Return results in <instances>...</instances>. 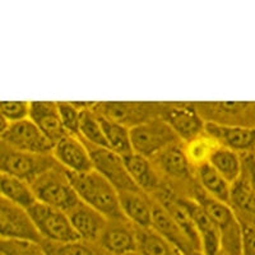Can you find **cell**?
Returning <instances> with one entry per match:
<instances>
[{"label":"cell","mask_w":255,"mask_h":255,"mask_svg":"<svg viewBox=\"0 0 255 255\" xmlns=\"http://www.w3.org/2000/svg\"><path fill=\"white\" fill-rule=\"evenodd\" d=\"M135 253L139 255H184L151 227L135 226Z\"/></svg>","instance_id":"obj_24"},{"label":"cell","mask_w":255,"mask_h":255,"mask_svg":"<svg viewBox=\"0 0 255 255\" xmlns=\"http://www.w3.org/2000/svg\"><path fill=\"white\" fill-rule=\"evenodd\" d=\"M204 133L211 135L221 147L229 148L239 154L254 152V128L223 127L212 123H204Z\"/></svg>","instance_id":"obj_18"},{"label":"cell","mask_w":255,"mask_h":255,"mask_svg":"<svg viewBox=\"0 0 255 255\" xmlns=\"http://www.w3.org/2000/svg\"><path fill=\"white\" fill-rule=\"evenodd\" d=\"M195 179L206 194L229 206L230 183H227L209 163L195 168Z\"/></svg>","instance_id":"obj_25"},{"label":"cell","mask_w":255,"mask_h":255,"mask_svg":"<svg viewBox=\"0 0 255 255\" xmlns=\"http://www.w3.org/2000/svg\"><path fill=\"white\" fill-rule=\"evenodd\" d=\"M239 223L241 227V255H255V221L240 220Z\"/></svg>","instance_id":"obj_35"},{"label":"cell","mask_w":255,"mask_h":255,"mask_svg":"<svg viewBox=\"0 0 255 255\" xmlns=\"http://www.w3.org/2000/svg\"><path fill=\"white\" fill-rule=\"evenodd\" d=\"M41 245L47 255H110L97 243L81 239L64 244L41 241Z\"/></svg>","instance_id":"obj_30"},{"label":"cell","mask_w":255,"mask_h":255,"mask_svg":"<svg viewBox=\"0 0 255 255\" xmlns=\"http://www.w3.org/2000/svg\"><path fill=\"white\" fill-rule=\"evenodd\" d=\"M151 229H153L157 234H159L166 240L174 244L175 247L183 253L184 255L200 253L193 245V243H191L185 232L183 231V229L175 222L174 218L168 215L166 209L157 200H154L153 198H152Z\"/></svg>","instance_id":"obj_17"},{"label":"cell","mask_w":255,"mask_h":255,"mask_svg":"<svg viewBox=\"0 0 255 255\" xmlns=\"http://www.w3.org/2000/svg\"><path fill=\"white\" fill-rule=\"evenodd\" d=\"M159 118L183 143L204 131V122L198 114L194 102H162Z\"/></svg>","instance_id":"obj_12"},{"label":"cell","mask_w":255,"mask_h":255,"mask_svg":"<svg viewBox=\"0 0 255 255\" xmlns=\"http://www.w3.org/2000/svg\"><path fill=\"white\" fill-rule=\"evenodd\" d=\"M67 175L83 203L100 212L108 220L124 217L120 209L119 193L99 172L95 170L87 172L67 171Z\"/></svg>","instance_id":"obj_2"},{"label":"cell","mask_w":255,"mask_h":255,"mask_svg":"<svg viewBox=\"0 0 255 255\" xmlns=\"http://www.w3.org/2000/svg\"><path fill=\"white\" fill-rule=\"evenodd\" d=\"M127 255H139L138 253H130V254H127Z\"/></svg>","instance_id":"obj_38"},{"label":"cell","mask_w":255,"mask_h":255,"mask_svg":"<svg viewBox=\"0 0 255 255\" xmlns=\"http://www.w3.org/2000/svg\"><path fill=\"white\" fill-rule=\"evenodd\" d=\"M4 255H47L41 243L29 240H0Z\"/></svg>","instance_id":"obj_32"},{"label":"cell","mask_w":255,"mask_h":255,"mask_svg":"<svg viewBox=\"0 0 255 255\" xmlns=\"http://www.w3.org/2000/svg\"><path fill=\"white\" fill-rule=\"evenodd\" d=\"M161 108L162 102L104 101L95 102L91 110L128 129H131L159 118Z\"/></svg>","instance_id":"obj_7"},{"label":"cell","mask_w":255,"mask_h":255,"mask_svg":"<svg viewBox=\"0 0 255 255\" xmlns=\"http://www.w3.org/2000/svg\"><path fill=\"white\" fill-rule=\"evenodd\" d=\"M123 161L128 174L140 191L147 195H153L156 191L162 188L161 179L157 174L156 168L152 165L151 159L133 152L123 157Z\"/></svg>","instance_id":"obj_22"},{"label":"cell","mask_w":255,"mask_h":255,"mask_svg":"<svg viewBox=\"0 0 255 255\" xmlns=\"http://www.w3.org/2000/svg\"><path fill=\"white\" fill-rule=\"evenodd\" d=\"M151 159L161 179L162 189L177 197L191 198L197 186L195 170L190 166L184 153L183 142H177L157 153Z\"/></svg>","instance_id":"obj_1"},{"label":"cell","mask_w":255,"mask_h":255,"mask_svg":"<svg viewBox=\"0 0 255 255\" xmlns=\"http://www.w3.org/2000/svg\"><path fill=\"white\" fill-rule=\"evenodd\" d=\"M73 230L81 240L97 243L108 218L100 212L87 206L83 202H79L67 213Z\"/></svg>","instance_id":"obj_21"},{"label":"cell","mask_w":255,"mask_h":255,"mask_svg":"<svg viewBox=\"0 0 255 255\" xmlns=\"http://www.w3.org/2000/svg\"><path fill=\"white\" fill-rule=\"evenodd\" d=\"M52 157L68 172H87L93 170L87 147L79 138L69 134L55 143Z\"/></svg>","instance_id":"obj_16"},{"label":"cell","mask_w":255,"mask_h":255,"mask_svg":"<svg viewBox=\"0 0 255 255\" xmlns=\"http://www.w3.org/2000/svg\"><path fill=\"white\" fill-rule=\"evenodd\" d=\"M0 197L27 209L36 203L35 194L32 191L31 184L14 176L0 174Z\"/></svg>","instance_id":"obj_26"},{"label":"cell","mask_w":255,"mask_h":255,"mask_svg":"<svg viewBox=\"0 0 255 255\" xmlns=\"http://www.w3.org/2000/svg\"><path fill=\"white\" fill-rule=\"evenodd\" d=\"M190 255H203L202 253H194V254H190Z\"/></svg>","instance_id":"obj_37"},{"label":"cell","mask_w":255,"mask_h":255,"mask_svg":"<svg viewBox=\"0 0 255 255\" xmlns=\"http://www.w3.org/2000/svg\"><path fill=\"white\" fill-rule=\"evenodd\" d=\"M90 152L92 167L96 172H99L102 177L116 189L118 193L122 191H140L139 188L134 184L131 177L127 171L123 157L113 152L109 148L96 147V145L86 144Z\"/></svg>","instance_id":"obj_11"},{"label":"cell","mask_w":255,"mask_h":255,"mask_svg":"<svg viewBox=\"0 0 255 255\" xmlns=\"http://www.w3.org/2000/svg\"><path fill=\"white\" fill-rule=\"evenodd\" d=\"M96 115H97L100 124H101L102 133H104L105 140H106L109 149H111V151L122 157L133 153L129 129L118 124V123L113 122V120L108 119V118L99 115V114H96Z\"/></svg>","instance_id":"obj_27"},{"label":"cell","mask_w":255,"mask_h":255,"mask_svg":"<svg viewBox=\"0 0 255 255\" xmlns=\"http://www.w3.org/2000/svg\"><path fill=\"white\" fill-rule=\"evenodd\" d=\"M59 165L52 154H32L18 151L0 140V174L31 184L41 174Z\"/></svg>","instance_id":"obj_5"},{"label":"cell","mask_w":255,"mask_h":255,"mask_svg":"<svg viewBox=\"0 0 255 255\" xmlns=\"http://www.w3.org/2000/svg\"><path fill=\"white\" fill-rule=\"evenodd\" d=\"M8 125H9V123L6 122L5 118H4V116L1 115V113H0V138L3 136L4 133H5Z\"/></svg>","instance_id":"obj_36"},{"label":"cell","mask_w":255,"mask_h":255,"mask_svg":"<svg viewBox=\"0 0 255 255\" xmlns=\"http://www.w3.org/2000/svg\"><path fill=\"white\" fill-rule=\"evenodd\" d=\"M195 109L204 123L223 127L254 128V101H200Z\"/></svg>","instance_id":"obj_6"},{"label":"cell","mask_w":255,"mask_h":255,"mask_svg":"<svg viewBox=\"0 0 255 255\" xmlns=\"http://www.w3.org/2000/svg\"><path fill=\"white\" fill-rule=\"evenodd\" d=\"M27 212L41 241L64 244L79 240L65 212L40 202L32 204Z\"/></svg>","instance_id":"obj_8"},{"label":"cell","mask_w":255,"mask_h":255,"mask_svg":"<svg viewBox=\"0 0 255 255\" xmlns=\"http://www.w3.org/2000/svg\"><path fill=\"white\" fill-rule=\"evenodd\" d=\"M129 135L134 153L140 154L145 158H152L165 148L181 142L171 128L161 118L131 128L129 129Z\"/></svg>","instance_id":"obj_9"},{"label":"cell","mask_w":255,"mask_h":255,"mask_svg":"<svg viewBox=\"0 0 255 255\" xmlns=\"http://www.w3.org/2000/svg\"><path fill=\"white\" fill-rule=\"evenodd\" d=\"M28 119L54 145L68 134L61 124L58 105L54 101L29 102Z\"/></svg>","instance_id":"obj_20"},{"label":"cell","mask_w":255,"mask_h":255,"mask_svg":"<svg viewBox=\"0 0 255 255\" xmlns=\"http://www.w3.org/2000/svg\"><path fill=\"white\" fill-rule=\"evenodd\" d=\"M97 244L110 255L135 253V226L125 217L108 220Z\"/></svg>","instance_id":"obj_15"},{"label":"cell","mask_w":255,"mask_h":255,"mask_svg":"<svg viewBox=\"0 0 255 255\" xmlns=\"http://www.w3.org/2000/svg\"><path fill=\"white\" fill-rule=\"evenodd\" d=\"M0 255H4V254H3V253H1V252H0Z\"/></svg>","instance_id":"obj_39"},{"label":"cell","mask_w":255,"mask_h":255,"mask_svg":"<svg viewBox=\"0 0 255 255\" xmlns=\"http://www.w3.org/2000/svg\"><path fill=\"white\" fill-rule=\"evenodd\" d=\"M0 240H29L41 243L27 209L0 197Z\"/></svg>","instance_id":"obj_13"},{"label":"cell","mask_w":255,"mask_h":255,"mask_svg":"<svg viewBox=\"0 0 255 255\" xmlns=\"http://www.w3.org/2000/svg\"><path fill=\"white\" fill-rule=\"evenodd\" d=\"M58 110L60 115L61 124L64 129L69 135L79 138V118H81V111L73 106L72 102L58 101Z\"/></svg>","instance_id":"obj_33"},{"label":"cell","mask_w":255,"mask_h":255,"mask_svg":"<svg viewBox=\"0 0 255 255\" xmlns=\"http://www.w3.org/2000/svg\"><path fill=\"white\" fill-rule=\"evenodd\" d=\"M31 188L37 202L65 213L81 202L68 179L67 171L60 165L41 174L32 181Z\"/></svg>","instance_id":"obj_4"},{"label":"cell","mask_w":255,"mask_h":255,"mask_svg":"<svg viewBox=\"0 0 255 255\" xmlns=\"http://www.w3.org/2000/svg\"><path fill=\"white\" fill-rule=\"evenodd\" d=\"M191 198L204 209L218 230V255H241V227L232 209L227 204L206 194L198 184Z\"/></svg>","instance_id":"obj_3"},{"label":"cell","mask_w":255,"mask_h":255,"mask_svg":"<svg viewBox=\"0 0 255 255\" xmlns=\"http://www.w3.org/2000/svg\"><path fill=\"white\" fill-rule=\"evenodd\" d=\"M0 113L9 124L28 119V101H0Z\"/></svg>","instance_id":"obj_34"},{"label":"cell","mask_w":255,"mask_h":255,"mask_svg":"<svg viewBox=\"0 0 255 255\" xmlns=\"http://www.w3.org/2000/svg\"><path fill=\"white\" fill-rule=\"evenodd\" d=\"M190 216L200 240V249L203 255H218L220 252V235L215 223L212 222L204 209L193 198L179 197Z\"/></svg>","instance_id":"obj_19"},{"label":"cell","mask_w":255,"mask_h":255,"mask_svg":"<svg viewBox=\"0 0 255 255\" xmlns=\"http://www.w3.org/2000/svg\"><path fill=\"white\" fill-rule=\"evenodd\" d=\"M241 171L238 179L230 184L229 207L239 221H255L254 152L240 154Z\"/></svg>","instance_id":"obj_10"},{"label":"cell","mask_w":255,"mask_h":255,"mask_svg":"<svg viewBox=\"0 0 255 255\" xmlns=\"http://www.w3.org/2000/svg\"><path fill=\"white\" fill-rule=\"evenodd\" d=\"M183 147L188 162L195 170L209 162L212 153L220 147V144L211 135L203 131L189 142L183 143Z\"/></svg>","instance_id":"obj_28"},{"label":"cell","mask_w":255,"mask_h":255,"mask_svg":"<svg viewBox=\"0 0 255 255\" xmlns=\"http://www.w3.org/2000/svg\"><path fill=\"white\" fill-rule=\"evenodd\" d=\"M209 165L226 180L227 183H234L241 171V157L229 148L218 147L209 158Z\"/></svg>","instance_id":"obj_29"},{"label":"cell","mask_w":255,"mask_h":255,"mask_svg":"<svg viewBox=\"0 0 255 255\" xmlns=\"http://www.w3.org/2000/svg\"><path fill=\"white\" fill-rule=\"evenodd\" d=\"M122 213L136 227H151L152 198L143 191L119 193Z\"/></svg>","instance_id":"obj_23"},{"label":"cell","mask_w":255,"mask_h":255,"mask_svg":"<svg viewBox=\"0 0 255 255\" xmlns=\"http://www.w3.org/2000/svg\"><path fill=\"white\" fill-rule=\"evenodd\" d=\"M0 140L18 151L32 154H52L54 149V144L29 119L9 124Z\"/></svg>","instance_id":"obj_14"},{"label":"cell","mask_w":255,"mask_h":255,"mask_svg":"<svg viewBox=\"0 0 255 255\" xmlns=\"http://www.w3.org/2000/svg\"><path fill=\"white\" fill-rule=\"evenodd\" d=\"M79 139L86 144L96 145V147L108 148L102 133L101 124L99 118L91 109L81 111L79 118Z\"/></svg>","instance_id":"obj_31"}]
</instances>
